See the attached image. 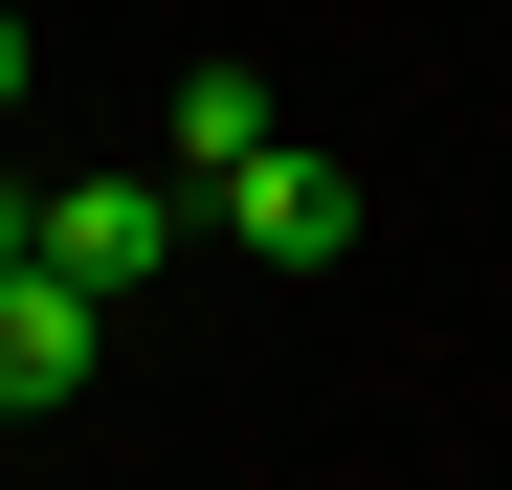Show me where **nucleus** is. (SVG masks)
Returning a JSON list of instances; mask_svg holds the SVG:
<instances>
[{"instance_id":"7ed1b4c3","label":"nucleus","mask_w":512,"mask_h":490,"mask_svg":"<svg viewBox=\"0 0 512 490\" xmlns=\"http://www.w3.org/2000/svg\"><path fill=\"white\" fill-rule=\"evenodd\" d=\"M90 357H112V290H67L45 245H23V268H0V424H45Z\"/></svg>"},{"instance_id":"39448f33","label":"nucleus","mask_w":512,"mask_h":490,"mask_svg":"<svg viewBox=\"0 0 512 490\" xmlns=\"http://www.w3.org/2000/svg\"><path fill=\"white\" fill-rule=\"evenodd\" d=\"M23 67H45V45H23V0H0V112H23Z\"/></svg>"},{"instance_id":"423d86ee","label":"nucleus","mask_w":512,"mask_h":490,"mask_svg":"<svg viewBox=\"0 0 512 490\" xmlns=\"http://www.w3.org/2000/svg\"><path fill=\"white\" fill-rule=\"evenodd\" d=\"M23 245H45V201H23V179H0V268H23Z\"/></svg>"},{"instance_id":"20e7f679","label":"nucleus","mask_w":512,"mask_h":490,"mask_svg":"<svg viewBox=\"0 0 512 490\" xmlns=\"http://www.w3.org/2000/svg\"><path fill=\"white\" fill-rule=\"evenodd\" d=\"M156 134H179V179H223V156H268L290 112H268V67H179V112H156Z\"/></svg>"},{"instance_id":"f257e3e1","label":"nucleus","mask_w":512,"mask_h":490,"mask_svg":"<svg viewBox=\"0 0 512 490\" xmlns=\"http://www.w3.org/2000/svg\"><path fill=\"white\" fill-rule=\"evenodd\" d=\"M201 223L245 245V268H334V245H357V179H334L312 134H268V156H223V179H201Z\"/></svg>"},{"instance_id":"f03ea898","label":"nucleus","mask_w":512,"mask_h":490,"mask_svg":"<svg viewBox=\"0 0 512 490\" xmlns=\"http://www.w3.org/2000/svg\"><path fill=\"white\" fill-rule=\"evenodd\" d=\"M179 223H201L179 179H67V201H45V268H67V290H112V312H134L156 268H179Z\"/></svg>"}]
</instances>
